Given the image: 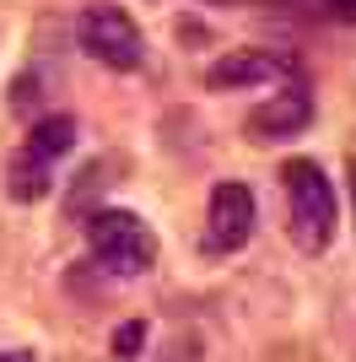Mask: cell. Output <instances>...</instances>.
<instances>
[{
	"mask_svg": "<svg viewBox=\"0 0 356 362\" xmlns=\"http://www.w3.org/2000/svg\"><path fill=\"white\" fill-rule=\"evenodd\" d=\"M281 195H286V238L302 255H324L340 227V200L335 179L313 157H286L281 163Z\"/></svg>",
	"mask_w": 356,
	"mask_h": 362,
	"instance_id": "1",
	"label": "cell"
},
{
	"mask_svg": "<svg viewBox=\"0 0 356 362\" xmlns=\"http://www.w3.org/2000/svg\"><path fill=\"white\" fill-rule=\"evenodd\" d=\"M87 249L108 276H146L157 259V238H151L146 216L124 211V206H97L87 216Z\"/></svg>",
	"mask_w": 356,
	"mask_h": 362,
	"instance_id": "2",
	"label": "cell"
},
{
	"mask_svg": "<svg viewBox=\"0 0 356 362\" xmlns=\"http://www.w3.org/2000/svg\"><path fill=\"white\" fill-rule=\"evenodd\" d=\"M76 38L108 71H141V60H146V38L135 28V16L124 6H108V0H97L76 16Z\"/></svg>",
	"mask_w": 356,
	"mask_h": 362,
	"instance_id": "3",
	"label": "cell"
},
{
	"mask_svg": "<svg viewBox=\"0 0 356 362\" xmlns=\"http://www.w3.org/2000/svg\"><path fill=\"white\" fill-rule=\"evenodd\" d=\"M308 119H313V92H308V81H297V76H286L281 81V92L275 98H265V103H254L249 108V130L254 141H292V136H302L308 130Z\"/></svg>",
	"mask_w": 356,
	"mask_h": 362,
	"instance_id": "4",
	"label": "cell"
},
{
	"mask_svg": "<svg viewBox=\"0 0 356 362\" xmlns=\"http://www.w3.org/2000/svg\"><path fill=\"white\" fill-rule=\"evenodd\" d=\"M254 238V189L237 179H222L210 189V222H206V249L232 255Z\"/></svg>",
	"mask_w": 356,
	"mask_h": 362,
	"instance_id": "5",
	"label": "cell"
},
{
	"mask_svg": "<svg viewBox=\"0 0 356 362\" xmlns=\"http://www.w3.org/2000/svg\"><path fill=\"white\" fill-rule=\"evenodd\" d=\"M275 76H292V65L281 54H265V49H232L206 71L210 87H259V81H275Z\"/></svg>",
	"mask_w": 356,
	"mask_h": 362,
	"instance_id": "6",
	"label": "cell"
},
{
	"mask_svg": "<svg viewBox=\"0 0 356 362\" xmlns=\"http://www.w3.org/2000/svg\"><path fill=\"white\" fill-rule=\"evenodd\" d=\"M6 189H11L16 206H38V200H49V189H54V163H44V157H32L28 146L11 157V168H6Z\"/></svg>",
	"mask_w": 356,
	"mask_h": 362,
	"instance_id": "7",
	"label": "cell"
},
{
	"mask_svg": "<svg viewBox=\"0 0 356 362\" xmlns=\"http://www.w3.org/2000/svg\"><path fill=\"white\" fill-rule=\"evenodd\" d=\"M76 136H81V130H76L71 114H44V119L28 130V151L44 157V163H54V157H65V151L76 146Z\"/></svg>",
	"mask_w": 356,
	"mask_h": 362,
	"instance_id": "8",
	"label": "cell"
},
{
	"mask_svg": "<svg viewBox=\"0 0 356 362\" xmlns=\"http://www.w3.org/2000/svg\"><path fill=\"white\" fill-rule=\"evenodd\" d=\"M108 346H114V357H141V351H146V325H141V319H124V325H119L114 330V341H108Z\"/></svg>",
	"mask_w": 356,
	"mask_h": 362,
	"instance_id": "9",
	"label": "cell"
},
{
	"mask_svg": "<svg viewBox=\"0 0 356 362\" xmlns=\"http://www.w3.org/2000/svg\"><path fill=\"white\" fill-rule=\"evenodd\" d=\"M38 103H44V81H38V76H22L16 92H11V108H16V114H28V108H38Z\"/></svg>",
	"mask_w": 356,
	"mask_h": 362,
	"instance_id": "10",
	"label": "cell"
},
{
	"mask_svg": "<svg viewBox=\"0 0 356 362\" xmlns=\"http://www.w3.org/2000/svg\"><path fill=\"white\" fill-rule=\"evenodd\" d=\"M329 16L335 22H356V0H329Z\"/></svg>",
	"mask_w": 356,
	"mask_h": 362,
	"instance_id": "11",
	"label": "cell"
},
{
	"mask_svg": "<svg viewBox=\"0 0 356 362\" xmlns=\"http://www.w3.org/2000/svg\"><path fill=\"white\" fill-rule=\"evenodd\" d=\"M0 362H38L28 346H11V351H0Z\"/></svg>",
	"mask_w": 356,
	"mask_h": 362,
	"instance_id": "12",
	"label": "cell"
},
{
	"mask_svg": "<svg viewBox=\"0 0 356 362\" xmlns=\"http://www.w3.org/2000/svg\"><path fill=\"white\" fill-rule=\"evenodd\" d=\"M351 200H356V163H351Z\"/></svg>",
	"mask_w": 356,
	"mask_h": 362,
	"instance_id": "13",
	"label": "cell"
}]
</instances>
